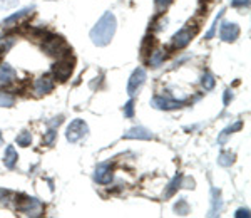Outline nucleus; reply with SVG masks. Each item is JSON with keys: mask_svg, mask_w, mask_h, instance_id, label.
<instances>
[{"mask_svg": "<svg viewBox=\"0 0 251 218\" xmlns=\"http://www.w3.org/2000/svg\"><path fill=\"white\" fill-rule=\"evenodd\" d=\"M116 27H117V22H116V15L112 12H106L94 27L91 30V40L92 44L97 47H106L107 44H111L112 37L116 34Z\"/></svg>", "mask_w": 251, "mask_h": 218, "instance_id": "f257e3e1", "label": "nucleus"}, {"mask_svg": "<svg viewBox=\"0 0 251 218\" xmlns=\"http://www.w3.org/2000/svg\"><path fill=\"white\" fill-rule=\"evenodd\" d=\"M42 49L46 51L49 55H55V57H64V55L71 54V49H69L66 40L62 37L50 35V34H47L46 39H44Z\"/></svg>", "mask_w": 251, "mask_h": 218, "instance_id": "f03ea898", "label": "nucleus"}, {"mask_svg": "<svg viewBox=\"0 0 251 218\" xmlns=\"http://www.w3.org/2000/svg\"><path fill=\"white\" fill-rule=\"evenodd\" d=\"M15 201H17V205H15L17 212L24 213V215H27V217H40L42 215L44 207L37 198H30V196H25V195H19L17 198H15Z\"/></svg>", "mask_w": 251, "mask_h": 218, "instance_id": "7ed1b4c3", "label": "nucleus"}, {"mask_svg": "<svg viewBox=\"0 0 251 218\" xmlns=\"http://www.w3.org/2000/svg\"><path fill=\"white\" fill-rule=\"evenodd\" d=\"M89 133V128H87V123L84 119H74L67 128V133H66V138L69 143H77L80 141Z\"/></svg>", "mask_w": 251, "mask_h": 218, "instance_id": "20e7f679", "label": "nucleus"}, {"mask_svg": "<svg viewBox=\"0 0 251 218\" xmlns=\"http://www.w3.org/2000/svg\"><path fill=\"white\" fill-rule=\"evenodd\" d=\"M196 32H198V27H193V29H191V27H184V29H181L173 37L171 47H173V49H183V47H186L189 42H191V39L194 37V34H196Z\"/></svg>", "mask_w": 251, "mask_h": 218, "instance_id": "39448f33", "label": "nucleus"}, {"mask_svg": "<svg viewBox=\"0 0 251 218\" xmlns=\"http://www.w3.org/2000/svg\"><path fill=\"white\" fill-rule=\"evenodd\" d=\"M144 82H146V71L143 69V67H137V69L131 74V78H129L127 94L136 96L137 92L141 91V87L144 86Z\"/></svg>", "mask_w": 251, "mask_h": 218, "instance_id": "423d86ee", "label": "nucleus"}, {"mask_svg": "<svg viewBox=\"0 0 251 218\" xmlns=\"http://www.w3.org/2000/svg\"><path fill=\"white\" fill-rule=\"evenodd\" d=\"M184 104H186V101H174L168 98H161V96H154V98L151 99V106L156 109H161V111H171V109L183 108Z\"/></svg>", "mask_w": 251, "mask_h": 218, "instance_id": "0eeeda50", "label": "nucleus"}, {"mask_svg": "<svg viewBox=\"0 0 251 218\" xmlns=\"http://www.w3.org/2000/svg\"><path fill=\"white\" fill-rule=\"evenodd\" d=\"M72 69H74V66H72L71 60H60V62L52 66V74H54L55 79H59L64 82V81H67L71 78Z\"/></svg>", "mask_w": 251, "mask_h": 218, "instance_id": "6e6552de", "label": "nucleus"}, {"mask_svg": "<svg viewBox=\"0 0 251 218\" xmlns=\"http://www.w3.org/2000/svg\"><path fill=\"white\" fill-rule=\"evenodd\" d=\"M240 35V27L233 22H223L220 29V37L225 42H234Z\"/></svg>", "mask_w": 251, "mask_h": 218, "instance_id": "1a4fd4ad", "label": "nucleus"}, {"mask_svg": "<svg viewBox=\"0 0 251 218\" xmlns=\"http://www.w3.org/2000/svg\"><path fill=\"white\" fill-rule=\"evenodd\" d=\"M112 178H114V173H112V168L109 163H102L96 168L94 180L99 185H109L112 181Z\"/></svg>", "mask_w": 251, "mask_h": 218, "instance_id": "9d476101", "label": "nucleus"}, {"mask_svg": "<svg viewBox=\"0 0 251 218\" xmlns=\"http://www.w3.org/2000/svg\"><path fill=\"white\" fill-rule=\"evenodd\" d=\"M52 89H54V79L50 76H42L34 82V92L37 96L49 94V92H52Z\"/></svg>", "mask_w": 251, "mask_h": 218, "instance_id": "9b49d317", "label": "nucleus"}, {"mask_svg": "<svg viewBox=\"0 0 251 218\" xmlns=\"http://www.w3.org/2000/svg\"><path fill=\"white\" fill-rule=\"evenodd\" d=\"M32 12H34V7H25V9L19 10L17 14H12L10 17H7L2 22V27H3V29H9V27H12V26H17L20 20H24L25 17L32 15Z\"/></svg>", "mask_w": 251, "mask_h": 218, "instance_id": "f8f14e48", "label": "nucleus"}, {"mask_svg": "<svg viewBox=\"0 0 251 218\" xmlns=\"http://www.w3.org/2000/svg\"><path fill=\"white\" fill-rule=\"evenodd\" d=\"M126 139H144V141H149V139H154V135L149 131L148 128H143V126H136V128H131L127 133L124 135Z\"/></svg>", "mask_w": 251, "mask_h": 218, "instance_id": "ddd939ff", "label": "nucleus"}, {"mask_svg": "<svg viewBox=\"0 0 251 218\" xmlns=\"http://www.w3.org/2000/svg\"><path fill=\"white\" fill-rule=\"evenodd\" d=\"M15 79H17V71L10 64H2L0 66V86H7Z\"/></svg>", "mask_w": 251, "mask_h": 218, "instance_id": "4468645a", "label": "nucleus"}, {"mask_svg": "<svg viewBox=\"0 0 251 218\" xmlns=\"http://www.w3.org/2000/svg\"><path fill=\"white\" fill-rule=\"evenodd\" d=\"M211 196H213V201H211V210H209V217H216L221 213L223 210V200H221V191L216 188L211 190Z\"/></svg>", "mask_w": 251, "mask_h": 218, "instance_id": "2eb2a0df", "label": "nucleus"}, {"mask_svg": "<svg viewBox=\"0 0 251 218\" xmlns=\"http://www.w3.org/2000/svg\"><path fill=\"white\" fill-rule=\"evenodd\" d=\"M17 160H19V156H17V151L14 149V146H7L5 156H3V164H5L9 169H14L15 164H17Z\"/></svg>", "mask_w": 251, "mask_h": 218, "instance_id": "dca6fc26", "label": "nucleus"}, {"mask_svg": "<svg viewBox=\"0 0 251 218\" xmlns=\"http://www.w3.org/2000/svg\"><path fill=\"white\" fill-rule=\"evenodd\" d=\"M181 187H183V176L181 175H177V176H174L171 183L168 185V190H166V193H164V196H173L174 193L177 191Z\"/></svg>", "mask_w": 251, "mask_h": 218, "instance_id": "f3484780", "label": "nucleus"}, {"mask_svg": "<svg viewBox=\"0 0 251 218\" xmlns=\"http://www.w3.org/2000/svg\"><path fill=\"white\" fill-rule=\"evenodd\" d=\"M14 198H15L14 193L9 191V190L0 188V207H10Z\"/></svg>", "mask_w": 251, "mask_h": 218, "instance_id": "a211bd4d", "label": "nucleus"}, {"mask_svg": "<svg viewBox=\"0 0 251 218\" xmlns=\"http://www.w3.org/2000/svg\"><path fill=\"white\" fill-rule=\"evenodd\" d=\"M164 59H166L164 51H156V52H152L151 57H149V64H151L152 67H159L161 64L164 62Z\"/></svg>", "mask_w": 251, "mask_h": 218, "instance_id": "6ab92c4d", "label": "nucleus"}, {"mask_svg": "<svg viewBox=\"0 0 251 218\" xmlns=\"http://www.w3.org/2000/svg\"><path fill=\"white\" fill-rule=\"evenodd\" d=\"M214 84H216V81H214L213 74H209V72H204L203 78H201V86H203L204 91H211L214 87Z\"/></svg>", "mask_w": 251, "mask_h": 218, "instance_id": "aec40b11", "label": "nucleus"}, {"mask_svg": "<svg viewBox=\"0 0 251 218\" xmlns=\"http://www.w3.org/2000/svg\"><path fill=\"white\" fill-rule=\"evenodd\" d=\"M174 212L177 213V215H188L189 213V205H188V201H186L184 198H181L179 201H177L176 205H174Z\"/></svg>", "mask_w": 251, "mask_h": 218, "instance_id": "412c9836", "label": "nucleus"}, {"mask_svg": "<svg viewBox=\"0 0 251 218\" xmlns=\"http://www.w3.org/2000/svg\"><path fill=\"white\" fill-rule=\"evenodd\" d=\"M17 144L19 146H30V143H32V135L29 131H22L20 135L17 136Z\"/></svg>", "mask_w": 251, "mask_h": 218, "instance_id": "4be33fe9", "label": "nucleus"}, {"mask_svg": "<svg viewBox=\"0 0 251 218\" xmlns=\"http://www.w3.org/2000/svg\"><path fill=\"white\" fill-rule=\"evenodd\" d=\"M233 161H234V155L233 153H226V151L221 153L220 158H218V163H220L221 166H231Z\"/></svg>", "mask_w": 251, "mask_h": 218, "instance_id": "5701e85b", "label": "nucleus"}, {"mask_svg": "<svg viewBox=\"0 0 251 218\" xmlns=\"http://www.w3.org/2000/svg\"><path fill=\"white\" fill-rule=\"evenodd\" d=\"M15 103L14 96L7 94V92H0V108H12Z\"/></svg>", "mask_w": 251, "mask_h": 218, "instance_id": "b1692460", "label": "nucleus"}, {"mask_svg": "<svg viewBox=\"0 0 251 218\" xmlns=\"http://www.w3.org/2000/svg\"><path fill=\"white\" fill-rule=\"evenodd\" d=\"M240 128H241V123H240V121H238V123H234L231 128H226L225 131H223V135L220 136V138H218V143H223V141L226 139V136H229L233 131H236V129H240Z\"/></svg>", "mask_w": 251, "mask_h": 218, "instance_id": "393cba45", "label": "nucleus"}, {"mask_svg": "<svg viewBox=\"0 0 251 218\" xmlns=\"http://www.w3.org/2000/svg\"><path fill=\"white\" fill-rule=\"evenodd\" d=\"M124 116L126 118H132V116H134V101L132 99L124 106Z\"/></svg>", "mask_w": 251, "mask_h": 218, "instance_id": "a878e982", "label": "nucleus"}, {"mask_svg": "<svg viewBox=\"0 0 251 218\" xmlns=\"http://www.w3.org/2000/svg\"><path fill=\"white\" fill-rule=\"evenodd\" d=\"M223 12H225V10H221L220 14H218V17L214 19V24H213V26H211V29H209V32H208V34H206V39H211L213 35H214V32H216V26H218V22H220V19H221Z\"/></svg>", "mask_w": 251, "mask_h": 218, "instance_id": "bb28decb", "label": "nucleus"}, {"mask_svg": "<svg viewBox=\"0 0 251 218\" xmlns=\"http://www.w3.org/2000/svg\"><path fill=\"white\" fill-rule=\"evenodd\" d=\"M152 42H154V40H152V35H151V37H149V35H148V37L144 39L143 49H141V51H143V54H144V55H146V54H149L148 51H151V47H152Z\"/></svg>", "mask_w": 251, "mask_h": 218, "instance_id": "cd10ccee", "label": "nucleus"}, {"mask_svg": "<svg viewBox=\"0 0 251 218\" xmlns=\"http://www.w3.org/2000/svg\"><path fill=\"white\" fill-rule=\"evenodd\" d=\"M19 3V0H0V9H12Z\"/></svg>", "mask_w": 251, "mask_h": 218, "instance_id": "c85d7f7f", "label": "nucleus"}, {"mask_svg": "<svg viewBox=\"0 0 251 218\" xmlns=\"http://www.w3.org/2000/svg\"><path fill=\"white\" fill-rule=\"evenodd\" d=\"M54 139H55V129L50 128L47 131L46 138H44V144H52V143H54Z\"/></svg>", "mask_w": 251, "mask_h": 218, "instance_id": "c756f323", "label": "nucleus"}, {"mask_svg": "<svg viewBox=\"0 0 251 218\" xmlns=\"http://www.w3.org/2000/svg\"><path fill=\"white\" fill-rule=\"evenodd\" d=\"M173 0H156V9L157 10H164V9H168V5L171 3Z\"/></svg>", "mask_w": 251, "mask_h": 218, "instance_id": "7c9ffc66", "label": "nucleus"}, {"mask_svg": "<svg viewBox=\"0 0 251 218\" xmlns=\"http://www.w3.org/2000/svg\"><path fill=\"white\" fill-rule=\"evenodd\" d=\"M231 5L240 9V7H248L250 5V0H231Z\"/></svg>", "mask_w": 251, "mask_h": 218, "instance_id": "2f4dec72", "label": "nucleus"}, {"mask_svg": "<svg viewBox=\"0 0 251 218\" xmlns=\"http://www.w3.org/2000/svg\"><path fill=\"white\" fill-rule=\"evenodd\" d=\"M59 124H62V116L54 118V121H50V123H49V128H55V126H59Z\"/></svg>", "mask_w": 251, "mask_h": 218, "instance_id": "473e14b6", "label": "nucleus"}, {"mask_svg": "<svg viewBox=\"0 0 251 218\" xmlns=\"http://www.w3.org/2000/svg\"><path fill=\"white\" fill-rule=\"evenodd\" d=\"M243 217L248 218V217H250V212H248V210H243V208H240V210H238V212H236V218H243Z\"/></svg>", "mask_w": 251, "mask_h": 218, "instance_id": "72a5a7b5", "label": "nucleus"}, {"mask_svg": "<svg viewBox=\"0 0 251 218\" xmlns=\"http://www.w3.org/2000/svg\"><path fill=\"white\" fill-rule=\"evenodd\" d=\"M233 99V94H231V91H225V104H229V101Z\"/></svg>", "mask_w": 251, "mask_h": 218, "instance_id": "f704fd0d", "label": "nucleus"}]
</instances>
